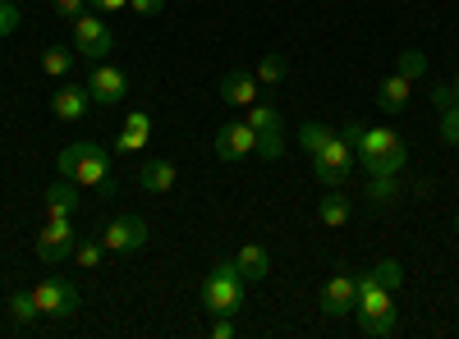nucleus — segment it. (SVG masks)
Segmentation results:
<instances>
[{"label": "nucleus", "mask_w": 459, "mask_h": 339, "mask_svg": "<svg viewBox=\"0 0 459 339\" xmlns=\"http://www.w3.org/2000/svg\"><path fill=\"white\" fill-rule=\"evenodd\" d=\"M253 79H257V88H281L285 83V55L281 51H266L262 64L253 69Z\"/></svg>", "instance_id": "a878e982"}, {"label": "nucleus", "mask_w": 459, "mask_h": 339, "mask_svg": "<svg viewBox=\"0 0 459 339\" xmlns=\"http://www.w3.org/2000/svg\"><path fill=\"white\" fill-rule=\"evenodd\" d=\"M32 298H37V308H42V317H56V321H65V317H74L83 308L79 289H74V280H65V275H47L42 284H32Z\"/></svg>", "instance_id": "6e6552de"}, {"label": "nucleus", "mask_w": 459, "mask_h": 339, "mask_svg": "<svg viewBox=\"0 0 459 339\" xmlns=\"http://www.w3.org/2000/svg\"><path fill=\"white\" fill-rule=\"evenodd\" d=\"M74 243H79L74 216H47L42 234H37V257H42L47 267H60L65 257H74Z\"/></svg>", "instance_id": "0eeeda50"}, {"label": "nucleus", "mask_w": 459, "mask_h": 339, "mask_svg": "<svg viewBox=\"0 0 459 339\" xmlns=\"http://www.w3.org/2000/svg\"><path fill=\"white\" fill-rule=\"evenodd\" d=\"M129 10H134L138 19H152V14L166 10V0H129Z\"/></svg>", "instance_id": "72a5a7b5"}, {"label": "nucleus", "mask_w": 459, "mask_h": 339, "mask_svg": "<svg viewBox=\"0 0 459 339\" xmlns=\"http://www.w3.org/2000/svg\"><path fill=\"white\" fill-rule=\"evenodd\" d=\"M235 267H239V275H244L248 284H257V280L272 275V252H266L262 243H244V248L235 252Z\"/></svg>", "instance_id": "6ab92c4d"}, {"label": "nucleus", "mask_w": 459, "mask_h": 339, "mask_svg": "<svg viewBox=\"0 0 459 339\" xmlns=\"http://www.w3.org/2000/svg\"><path fill=\"white\" fill-rule=\"evenodd\" d=\"M74 55H79L74 47H47V51H42V60H37V64H42V73H47V79H69V69H74Z\"/></svg>", "instance_id": "b1692460"}, {"label": "nucleus", "mask_w": 459, "mask_h": 339, "mask_svg": "<svg viewBox=\"0 0 459 339\" xmlns=\"http://www.w3.org/2000/svg\"><path fill=\"white\" fill-rule=\"evenodd\" d=\"M340 133L350 138L354 157L368 174H404L409 165V142L391 124H363V120H344Z\"/></svg>", "instance_id": "f257e3e1"}, {"label": "nucleus", "mask_w": 459, "mask_h": 339, "mask_svg": "<svg viewBox=\"0 0 459 339\" xmlns=\"http://www.w3.org/2000/svg\"><path fill=\"white\" fill-rule=\"evenodd\" d=\"M74 261H79V271H101V261H106V243H101V234L92 239H79L74 243Z\"/></svg>", "instance_id": "bb28decb"}, {"label": "nucleus", "mask_w": 459, "mask_h": 339, "mask_svg": "<svg viewBox=\"0 0 459 339\" xmlns=\"http://www.w3.org/2000/svg\"><path fill=\"white\" fill-rule=\"evenodd\" d=\"M331 133H335L331 124H317V120H313V124H303V133H299V147H303L308 157H317L322 147H326V138H331Z\"/></svg>", "instance_id": "c85d7f7f"}, {"label": "nucleus", "mask_w": 459, "mask_h": 339, "mask_svg": "<svg viewBox=\"0 0 459 339\" xmlns=\"http://www.w3.org/2000/svg\"><path fill=\"white\" fill-rule=\"evenodd\" d=\"M317 216H322V225H331V230H340V225H350V202L340 198V188H331V193L317 202Z\"/></svg>", "instance_id": "393cba45"}, {"label": "nucleus", "mask_w": 459, "mask_h": 339, "mask_svg": "<svg viewBox=\"0 0 459 339\" xmlns=\"http://www.w3.org/2000/svg\"><path fill=\"white\" fill-rule=\"evenodd\" d=\"M88 5H97V10L115 14V10H129V0H88Z\"/></svg>", "instance_id": "c9c22d12"}, {"label": "nucleus", "mask_w": 459, "mask_h": 339, "mask_svg": "<svg viewBox=\"0 0 459 339\" xmlns=\"http://www.w3.org/2000/svg\"><path fill=\"white\" fill-rule=\"evenodd\" d=\"M395 73H404L409 83H418L428 73V55L423 51H400V64H395Z\"/></svg>", "instance_id": "c756f323"}, {"label": "nucleus", "mask_w": 459, "mask_h": 339, "mask_svg": "<svg viewBox=\"0 0 459 339\" xmlns=\"http://www.w3.org/2000/svg\"><path fill=\"white\" fill-rule=\"evenodd\" d=\"M400 330V312H391V317H359V335H368V339H391Z\"/></svg>", "instance_id": "cd10ccee"}, {"label": "nucleus", "mask_w": 459, "mask_h": 339, "mask_svg": "<svg viewBox=\"0 0 459 339\" xmlns=\"http://www.w3.org/2000/svg\"><path fill=\"white\" fill-rule=\"evenodd\" d=\"M409 92H413V83L404 79V73H391V79L377 83V106L386 110V115H400V110L409 106Z\"/></svg>", "instance_id": "412c9836"}, {"label": "nucleus", "mask_w": 459, "mask_h": 339, "mask_svg": "<svg viewBox=\"0 0 459 339\" xmlns=\"http://www.w3.org/2000/svg\"><path fill=\"white\" fill-rule=\"evenodd\" d=\"M19 23H23V10L14 5V0H0V37H10Z\"/></svg>", "instance_id": "2f4dec72"}, {"label": "nucleus", "mask_w": 459, "mask_h": 339, "mask_svg": "<svg viewBox=\"0 0 459 339\" xmlns=\"http://www.w3.org/2000/svg\"><path fill=\"white\" fill-rule=\"evenodd\" d=\"M56 170H60V179H74L79 188H101L110 174V157L101 142H69L56 157Z\"/></svg>", "instance_id": "7ed1b4c3"}, {"label": "nucleus", "mask_w": 459, "mask_h": 339, "mask_svg": "<svg viewBox=\"0 0 459 339\" xmlns=\"http://www.w3.org/2000/svg\"><path fill=\"white\" fill-rule=\"evenodd\" d=\"M404 198L400 174H368V202L372 207H395Z\"/></svg>", "instance_id": "4be33fe9"}, {"label": "nucleus", "mask_w": 459, "mask_h": 339, "mask_svg": "<svg viewBox=\"0 0 459 339\" xmlns=\"http://www.w3.org/2000/svg\"><path fill=\"white\" fill-rule=\"evenodd\" d=\"M257 92H262V88H257V79H253L248 69H230L225 79H221V101H225V106H244V110H248V106L257 101Z\"/></svg>", "instance_id": "a211bd4d"}, {"label": "nucleus", "mask_w": 459, "mask_h": 339, "mask_svg": "<svg viewBox=\"0 0 459 339\" xmlns=\"http://www.w3.org/2000/svg\"><path fill=\"white\" fill-rule=\"evenodd\" d=\"M147 138H152V115L147 110H129L120 133H115V157H138L147 147Z\"/></svg>", "instance_id": "2eb2a0df"}, {"label": "nucleus", "mask_w": 459, "mask_h": 339, "mask_svg": "<svg viewBox=\"0 0 459 339\" xmlns=\"http://www.w3.org/2000/svg\"><path fill=\"white\" fill-rule=\"evenodd\" d=\"M83 10H88V0H56V14H60V19H69V23L79 19Z\"/></svg>", "instance_id": "473e14b6"}, {"label": "nucleus", "mask_w": 459, "mask_h": 339, "mask_svg": "<svg viewBox=\"0 0 459 339\" xmlns=\"http://www.w3.org/2000/svg\"><path fill=\"white\" fill-rule=\"evenodd\" d=\"M212 339H235V317H216L212 321Z\"/></svg>", "instance_id": "f704fd0d"}, {"label": "nucleus", "mask_w": 459, "mask_h": 339, "mask_svg": "<svg viewBox=\"0 0 459 339\" xmlns=\"http://www.w3.org/2000/svg\"><path fill=\"white\" fill-rule=\"evenodd\" d=\"M354 312H359V317H391V312H400V308H395V289H386L381 280H372V271L359 275V303H354Z\"/></svg>", "instance_id": "4468645a"}, {"label": "nucleus", "mask_w": 459, "mask_h": 339, "mask_svg": "<svg viewBox=\"0 0 459 339\" xmlns=\"http://www.w3.org/2000/svg\"><path fill=\"white\" fill-rule=\"evenodd\" d=\"M175 183H179V165L175 161H161L157 157V161H143L138 165V188H143V193H157L161 198V193H170Z\"/></svg>", "instance_id": "f3484780"}, {"label": "nucleus", "mask_w": 459, "mask_h": 339, "mask_svg": "<svg viewBox=\"0 0 459 339\" xmlns=\"http://www.w3.org/2000/svg\"><path fill=\"white\" fill-rule=\"evenodd\" d=\"M432 101H437V110H441V142H446V147H459V101H455L450 83H446V88H432Z\"/></svg>", "instance_id": "aec40b11"}, {"label": "nucleus", "mask_w": 459, "mask_h": 339, "mask_svg": "<svg viewBox=\"0 0 459 339\" xmlns=\"http://www.w3.org/2000/svg\"><path fill=\"white\" fill-rule=\"evenodd\" d=\"M147 239H152V230H147V220H143V216H115L106 230H101V243H106V252H115V257L143 252Z\"/></svg>", "instance_id": "1a4fd4ad"}, {"label": "nucleus", "mask_w": 459, "mask_h": 339, "mask_svg": "<svg viewBox=\"0 0 459 339\" xmlns=\"http://www.w3.org/2000/svg\"><path fill=\"white\" fill-rule=\"evenodd\" d=\"M83 83H88V92H92L97 106H120L129 97V73L120 64H106V60L92 64V73H88Z\"/></svg>", "instance_id": "9d476101"}, {"label": "nucleus", "mask_w": 459, "mask_h": 339, "mask_svg": "<svg viewBox=\"0 0 459 339\" xmlns=\"http://www.w3.org/2000/svg\"><path fill=\"white\" fill-rule=\"evenodd\" d=\"M450 92H455V101H459V73H455V83H450Z\"/></svg>", "instance_id": "e433bc0d"}, {"label": "nucleus", "mask_w": 459, "mask_h": 339, "mask_svg": "<svg viewBox=\"0 0 459 339\" xmlns=\"http://www.w3.org/2000/svg\"><path fill=\"white\" fill-rule=\"evenodd\" d=\"M257 133V157L262 161H281L285 157V124H281V110L272 101H253L248 115H244Z\"/></svg>", "instance_id": "39448f33"}, {"label": "nucleus", "mask_w": 459, "mask_h": 339, "mask_svg": "<svg viewBox=\"0 0 459 339\" xmlns=\"http://www.w3.org/2000/svg\"><path fill=\"white\" fill-rule=\"evenodd\" d=\"M354 303H359V280H354V275H344V271L331 275V280L322 284V293H317L322 317H350Z\"/></svg>", "instance_id": "f8f14e48"}, {"label": "nucleus", "mask_w": 459, "mask_h": 339, "mask_svg": "<svg viewBox=\"0 0 459 339\" xmlns=\"http://www.w3.org/2000/svg\"><path fill=\"white\" fill-rule=\"evenodd\" d=\"M216 157L221 161H244V157H257V133L248 120H230L216 129Z\"/></svg>", "instance_id": "9b49d317"}, {"label": "nucleus", "mask_w": 459, "mask_h": 339, "mask_svg": "<svg viewBox=\"0 0 459 339\" xmlns=\"http://www.w3.org/2000/svg\"><path fill=\"white\" fill-rule=\"evenodd\" d=\"M74 51H79L83 60H106L110 51H115V32H110V23L101 19V14H79L74 19Z\"/></svg>", "instance_id": "423d86ee"}, {"label": "nucleus", "mask_w": 459, "mask_h": 339, "mask_svg": "<svg viewBox=\"0 0 459 339\" xmlns=\"http://www.w3.org/2000/svg\"><path fill=\"white\" fill-rule=\"evenodd\" d=\"M354 165H359V157H354L350 138H344L340 129L326 138V147L313 157V174H317V183H322V188H340L344 179L354 174Z\"/></svg>", "instance_id": "20e7f679"}, {"label": "nucleus", "mask_w": 459, "mask_h": 339, "mask_svg": "<svg viewBox=\"0 0 459 339\" xmlns=\"http://www.w3.org/2000/svg\"><path fill=\"white\" fill-rule=\"evenodd\" d=\"M88 106H97L92 92H88V83H65V88H56V97H51V115H56L60 124H79V120L88 115Z\"/></svg>", "instance_id": "ddd939ff"}, {"label": "nucleus", "mask_w": 459, "mask_h": 339, "mask_svg": "<svg viewBox=\"0 0 459 339\" xmlns=\"http://www.w3.org/2000/svg\"><path fill=\"white\" fill-rule=\"evenodd\" d=\"M372 280H381L386 289H400L404 284V267H400L395 257H386V261H377V267H372Z\"/></svg>", "instance_id": "7c9ffc66"}, {"label": "nucleus", "mask_w": 459, "mask_h": 339, "mask_svg": "<svg viewBox=\"0 0 459 339\" xmlns=\"http://www.w3.org/2000/svg\"><path fill=\"white\" fill-rule=\"evenodd\" d=\"M37 317H42V308H37L32 289H14V293H10V321H14L19 330H28Z\"/></svg>", "instance_id": "5701e85b"}, {"label": "nucleus", "mask_w": 459, "mask_h": 339, "mask_svg": "<svg viewBox=\"0 0 459 339\" xmlns=\"http://www.w3.org/2000/svg\"><path fill=\"white\" fill-rule=\"evenodd\" d=\"M79 207H83V188L74 179H56L42 193V211L47 216H79Z\"/></svg>", "instance_id": "dca6fc26"}, {"label": "nucleus", "mask_w": 459, "mask_h": 339, "mask_svg": "<svg viewBox=\"0 0 459 339\" xmlns=\"http://www.w3.org/2000/svg\"><path fill=\"white\" fill-rule=\"evenodd\" d=\"M248 298V280L239 275L235 261H216V267L203 275L198 284V303L212 312V317H235Z\"/></svg>", "instance_id": "f03ea898"}, {"label": "nucleus", "mask_w": 459, "mask_h": 339, "mask_svg": "<svg viewBox=\"0 0 459 339\" xmlns=\"http://www.w3.org/2000/svg\"><path fill=\"white\" fill-rule=\"evenodd\" d=\"M455 234H459V211H455Z\"/></svg>", "instance_id": "4c0bfd02"}]
</instances>
